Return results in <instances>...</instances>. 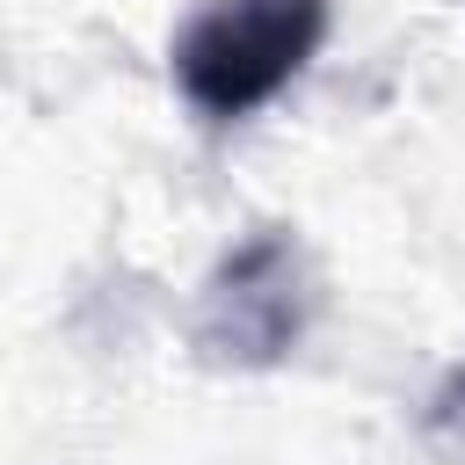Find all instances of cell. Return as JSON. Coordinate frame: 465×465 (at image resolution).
<instances>
[{
    "mask_svg": "<svg viewBox=\"0 0 465 465\" xmlns=\"http://www.w3.org/2000/svg\"><path fill=\"white\" fill-rule=\"evenodd\" d=\"M320 312L312 254L291 225H254L211 262L189 305V349L211 371H276Z\"/></svg>",
    "mask_w": 465,
    "mask_h": 465,
    "instance_id": "7a4b0ae2",
    "label": "cell"
},
{
    "mask_svg": "<svg viewBox=\"0 0 465 465\" xmlns=\"http://www.w3.org/2000/svg\"><path fill=\"white\" fill-rule=\"evenodd\" d=\"M421 443L443 458V465H465V363L429 392V414H421Z\"/></svg>",
    "mask_w": 465,
    "mask_h": 465,
    "instance_id": "3957f363",
    "label": "cell"
},
{
    "mask_svg": "<svg viewBox=\"0 0 465 465\" xmlns=\"http://www.w3.org/2000/svg\"><path fill=\"white\" fill-rule=\"evenodd\" d=\"M327 22L334 0H203L167 44V80L203 124H240L320 58Z\"/></svg>",
    "mask_w": 465,
    "mask_h": 465,
    "instance_id": "6da1fadb",
    "label": "cell"
}]
</instances>
